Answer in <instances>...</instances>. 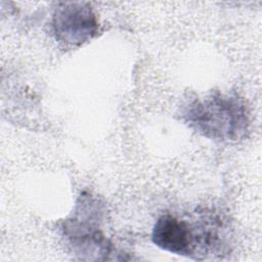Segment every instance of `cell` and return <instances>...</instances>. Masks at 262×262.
Segmentation results:
<instances>
[{
    "mask_svg": "<svg viewBox=\"0 0 262 262\" xmlns=\"http://www.w3.org/2000/svg\"><path fill=\"white\" fill-rule=\"evenodd\" d=\"M52 27L58 41L80 45L95 36L98 21L88 3L61 2L54 10Z\"/></svg>",
    "mask_w": 262,
    "mask_h": 262,
    "instance_id": "3957f363",
    "label": "cell"
},
{
    "mask_svg": "<svg viewBox=\"0 0 262 262\" xmlns=\"http://www.w3.org/2000/svg\"><path fill=\"white\" fill-rule=\"evenodd\" d=\"M103 207L91 194L80 195L71 217L62 222L61 230L74 253L82 260H106L113 245L100 228Z\"/></svg>",
    "mask_w": 262,
    "mask_h": 262,
    "instance_id": "7a4b0ae2",
    "label": "cell"
},
{
    "mask_svg": "<svg viewBox=\"0 0 262 262\" xmlns=\"http://www.w3.org/2000/svg\"><path fill=\"white\" fill-rule=\"evenodd\" d=\"M152 243L162 250L193 258V236L191 225L172 214H164L156 221Z\"/></svg>",
    "mask_w": 262,
    "mask_h": 262,
    "instance_id": "277c9868",
    "label": "cell"
},
{
    "mask_svg": "<svg viewBox=\"0 0 262 262\" xmlns=\"http://www.w3.org/2000/svg\"><path fill=\"white\" fill-rule=\"evenodd\" d=\"M180 118L199 134L219 142H236L249 130L243 99L220 90L188 98L181 106Z\"/></svg>",
    "mask_w": 262,
    "mask_h": 262,
    "instance_id": "6da1fadb",
    "label": "cell"
}]
</instances>
